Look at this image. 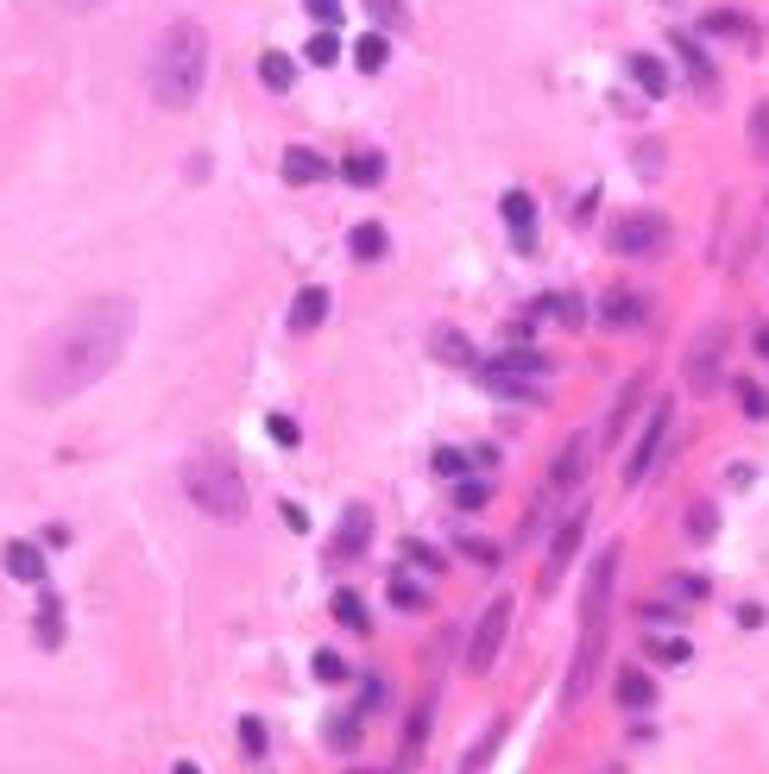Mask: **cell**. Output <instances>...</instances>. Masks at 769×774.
Listing matches in <instances>:
<instances>
[{"label": "cell", "mask_w": 769, "mask_h": 774, "mask_svg": "<svg viewBox=\"0 0 769 774\" xmlns=\"http://www.w3.org/2000/svg\"><path fill=\"white\" fill-rule=\"evenodd\" d=\"M127 340H133V303H127V296H95V303H82L70 322H58V328L39 340L32 366H26V397L39 409L82 397L89 385H101V378L120 366Z\"/></svg>", "instance_id": "cell-1"}, {"label": "cell", "mask_w": 769, "mask_h": 774, "mask_svg": "<svg viewBox=\"0 0 769 774\" xmlns=\"http://www.w3.org/2000/svg\"><path fill=\"white\" fill-rule=\"evenodd\" d=\"M202 82H209V32L196 20H171L152 39V58H145V89L159 108L183 114V108H196Z\"/></svg>", "instance_id": "cell-2"}, {"label": "cell", "mask_w": 769, "mask_h": 774, "mask_svg": "<svg viewBox=\"0 0 769 774\" xmlns=\"http://www.w3.org/2000/svg\"><path fill=\"white\" fill-rule=\"evenodd\" d=\"M625 561V548H606L587 573V592H580V649H574L568 668V705H580L593 686V668H599V649H606V618H611V573Z\"/></svg>", "instance_id": "cell-3"}, {"label": "cell", "mask_w": 769, "mask_h": 774, "mask_svg": "<svg viewBox=\"0 0 769 774\" xmlns=\"http://www.w3.org/2000/svg\"><path fill=\"white\" fill-rule=\"evenodd\" d=\"M183 498L196 503L209 523H246V479H240V466L215 447H196L190 460H183Z\"/></svg>", "instance_id": "cell-4"}, {"label": "cell", "mask_w": 769, "mask_h": 774, "mask_svg": "<svg viewBox=\"0 0 769 774\" xmlns=\"http://www.w3.org/2000/svg\"><path fill=\"white\" fill-rule=\"evenodd\" d=\"M662 246H669V221L650 214V208L625 214V221L611 227V252H618V258H656Z\"/></svg>", "instance_id": "cell-5"}, {"label": "cell", "mask_w": 769, "mask_h": 774, "mask_svg": "<svg viewBox=\"0 0 769 774\" xmlns=\"http://www.w3.org/2000/svg\"><path fill=\"white\" fill-rule=\"evenodd\" d=\"M512 611H517L512 599H493L486 611H479L474 636H467V668H474V674H486V668L498 661V649H505V630H512Z\"/></svg>", "instance_id": "cell-6"}, {"label": "cell", "mask_w": 769, "mask_h": 774, "mask_svg": "<svg viewBox=\"0 0 769 774\" xmlns=\"http://www.w3.org/2000/svg\"><path fill=\"white\" fill-rule=\"evenodd\" d=\"M669 435H675V416H669V404H656L650 409V428L637 435L631 460H625V485H644V479H650L656 460H662V447H669Z\"/></svg>", "instance_id": "cell-7"}, {"label": "cell", "mask_w": 769, "mask_h": 774, "mask_svg": "<svg viewBox=\"0 0 769 774\" xmlns=\"http://www.w3.org/2000/svg\"><path fill=\"white\" fill-rule=\"evenodd\" d=\"M726 322H707L700 328V340H694V353H688V385L694 390H719V359H726Z\"/></svg>", "instance_id": "cell-8"}, {"label": "cell", "mask_w": 769, "mask_h": 774, "mask_svg": "<svg viewBox=\"0 0 769 774\" xmlns=\"http://www.w3.org/2000/svg\"><path fill=\"white\" fill-rule=\"evenodd\" d=\"M366 548H373V510H366V503H347V517H341L335 542H328V561L347 567V561H360Z\"/></svg>", "instance_id": "cell-9"}, {"label": "cell", "mask_w": 769, "mask_h": 774, "mask_svg": "<svg viewBox=\"0 0 769 774\" xmlns=\"http://www.w3.org/2000/svg\"><path fill=\"white\" fill-rule=\"evenodd\" d=\"M479 378H549V359L536 347H512L498 359H479Z\"/></svg>", "instance_id": "cell-10"}, {"label": "cell", "mask_w": 769, "mask_h": 774, "mask_svg": "<svg viewBox=\"0 0 769 774\" xmlns=\"http://www.w3.org/2000/svg\"><path fill=\"white\" fill-rule=\"evenodd\" d=\"M580 536H587V510H574L568 523L555 529V542H549V567H543V585H555L561 573H568V561L580 554Z\"/></svg>", "instance_id": "cell-11"}, {"label": "cell", "mask_w": 769, "mask_h": 774, "mask_svg": "<svg viewBox=\"0 0 769 774\" xmlns=\"http://www.w3.org/2000/svg\"><path fill=\"white\" fill-rule=\"evenodd\" d=\"M625 70H631V82L644 89L650 101H662L675 89V77H669V63L662 58H650V51H637V58H625Z\"/></svg>", "instance_id": "cell-12"}, {"label": "cell", "mask_w": 769, "mask_h": 774, "mask_svg": "<svg viewBox=\"0 0 769 774\" xmlns=\"http://www.w3.org/2000/svg\"><path fill=\"white\" fill-rule=\"evenodd\" d=\"M328 176V157L310 152V145H291L284 152V183H296V190H310V183H322Z\"/></svg>", "instance_id": "cell-13"}, {"label": "cell", "mask_w": 769, "mask_h": 774, "mask_svg": "<svg viewBox=\"0 0 769 774\" xmlns=\"http://www.w3.org/2000/svg\"><path fill=\"white\" fill-rule=\"evenodd\" d=\"M0 567H7L13 580H26V585H44V554L32 542H7L0 548Z\"/></svg>", "instance_id": "cell-14"}, {"label": "cell", "mask_w": 769, "mask_h": 774, "mask_svg": "<svg viewBox=\"0 0 769 774\" xmlns=\"http://www.w3.org/2000/svg\"><path fill=\"white\" fill-rule=\"evenodd\" d=\"M498 214H505V227H512L517 246H530V240H536V202H530L524 190L505 195V202H498Z\"/></svg>", "instance_id": "cell-15"}, {"label": "cell", "mask_w": 769, "mask_h": 774, "mask_svg": "<svg viewBox=\"0 0 769 774\" xmlns=\"http://www.w3.org/2000/svg\"><path fill=\"white\" fill-rule=\"evenodd\" d=\"M618 705L625 712H650L656 705V680L644 668H618Z\"/></svg>", "instance_id": "cell-16"}, {"label": "cell", "mask_w": 769, "mask_h": 774, "mask_svg": "<svg viewBox=\"0 0 769 774\" xmlns=\"http://www.w3.org/2000/svg\"><path fill=\"white\" fill-rule=\"evenodd\" d=\"M675 58H681V70L694 77V89H700V95H712V58L688 39V32H675Z\"/></svg>", "instance_id": "cell-17"}, {"label": "cell", "mask_w": 769, "mask_h": 774, "mask_svg": "<svg viewBox=\"0 0 769 774\" xmlns=\"http://www.w3.org/2000/svg\"><path fill=\"white\" fill-rule=\"evenodd\" d=\"M322 322H328V291H296V303H291V328H296V334H316Z\"/></svg>", "instance_id": "cell-18"}, {"label": "cell", "mask_w": 769, "mask_h": 774, "mask_svg": "<svg viewBox=\"0 0 769 774\" xmlns=\"http://www.w3.org/2000/svg\"><path fill=\"white\" fill-rule=\"evenodd\" d=\"M385 246H392V240H385V227H378V221H360V227L347 233V252H354L360 265H373V258H385Z\"/></svg>", "instance_id": "cell-19"}, {"label": "cell", "mask_w": 769, "mask_h": 774, "mask_svg": "<svg viewBox=\"0 0 769 774\" xmlns=\"http://www.w3.org/2000/svg\"><path fill=\"white\" fill-rule=\"evenodd\" d=\"M341 176H347L354 190H373V183H385V157H378V152H354L347 164H341Z\"/></svg>", "instance_id": "cell-20"}, {"label": "cell", "mask_w": 769, "mask_h": 774, "mask_svg": "<svg viewBox=\"0 0 769 774\" xmlns=\"http://www.w3.org/2000/svg\"><path fill=\"white\" fill-rule=\"evenodd\" d=\"M259 82H265L272 95H284V89L296 82V63L284 58V51H265V58H259Z\"/></svg>", "instance_id": "cell-21"}, {"label": "cell", "mask_w": 769, "mask_h": 774, "mask_svg": "<svg viewBox=\"0 0 769 774\" xmlns=\"http://www.w3.org/2000/svg\"><path fill=\"white\" fill-rule=\"evenodd\" d=\"M574 479H587V441H568L555 460V491H568Z\"/></svg>", "instance_id": "cell-22"}, {"label": "cell", "mask_w": 769, "mask_h": 774, "mask_svg": "<svg viewBox=\"0 0 769 774\" xmlns=\"http://www.w3.org/2000/svg\"><path fill=\"white\" fill-rule=\"evenodd\" d=\"M39 642H44V649H58V642H63V604H58V592H39Z\"/></svg>", "instance_id": "cell-23"}, {"label": "cell", "mask_w": 769, "mask_h": 774, "mask_svg": "<svg viewBox=\"0 0 769 774\" xmlns=\"http://www.w3.org/2000/svg\"><path fill=\"white\" fill-rule=\"evenodd\" d=\"M354 63L366 70V77H378V70L392 63V44H385V32H366V39L354 44Z\"/></svg>", "instance_id": "cell-24"}, {"label": "cell", "mask_w": 769, "mask_h": 774, "mask_svg": "<svg viewBox=\"0 0 769 774\" xmlns=\"http://www.w3.org/2000/svg\"><path fill=\"white\" fill-rule=\"evenodd\" d=\"M328 611H335L354 636H366V630H373V618H366V599H360V592H335V604H328Z\"/></svg>", "instance_id": "cell-25"}, {"label": "cell", "mask_w": 769, "mask_h": 774, "mask_svg": "<svg viewBox=\"0 0 769 774\" xmlns=\"http://www.w3.org/2000/svg\"><path fill=\"white\" fill-rule=\"evenodd\" d=\"M310 668H316V680H328V686H341V680L354 674V668H347V655H335V649H316V655H310Z\"/></svg>", "instance_id": "cell-26"}, {"label": "cell", "mask_w": 769, "mask_h": 774, "mask_svg": "<svg viewBox=\"0 0 769 774\" xmlns=\"http://www.w3.org/2000/svg\"><path fill=\"white\" fill-rule=\"evenodd\" d=\"M536 309H543V315H555V322H561V328H580V322H587V309H580V303H574V296H543V303H536Z\"/></svg>", "instance_id": "cell-27"}, {"label": "cell", "mask_w": 769, "mask_h": 774, "mask_svg": "<svg viewBox=\"0 0 769 774\" xmlns=\"http://www.w3.org/2000/svg\"><path fill=\"white\" fill-rule=\"evenodd\" d=\"M606 322L611 328H637L644 322V303L637 296H606Z\"/></svg>", "instance_id": "cell-28"}, {"label": "cell", "mask_w": 769, "mask_h": 774, "mask_svg": "<svg viewBox=\"0 0 769 774\" xmlns=\"http://www.w3.org/2000/svg\"><path fill=\"white\" fill-rule=\"evenodd\" d=\"M366 13H373L385 32H404L411 26V13H404V0H366Z\"/></svg>", "instance_id": "cell-29"}, {"label": "cell", "mask_w": 769, "mask_h": 774, "mask_svg": "<svg viewBox=\"0 0 769 774\" xmlns=\"http://www.w3.org/2000/svg\"><path fill=\"white\" fill-rule=\"evenodd\" d=\"M435 353H442L448 366H474V353H467V340H461L454 328H435Z\"/></svg>", "instance_id": "cell-30"}, {"label": "cell", "mask_w": 769, "mask_h": 774, "mask_svg": "<svg viewBox=\"0 0 769 774\" xmlns=\"http://www.w3.org/2000/svg\"><path fill=\"white\" fill-rule=\"evenodd\" d=\"M498 743H505V724H493V731L479 736V750H467V762H461V774H479V768H486V755H493Z\"/></svg>", "instance_id": "cell-31"}, {"label": "cell", "mask_w": 769, "mask_h": 774, "mask_svg": "<svg viewBox=\"0 0 769 774\" xmlns=\"http://www.w3.org/2000/svg\"><path fill=\"white\" fill-rule=\"evenodd\" d=\"M303 58L316 63V70H328V63L341 58V39H335V32H316V39H310V51H303Z\"/></svg>", "instance_id": "cell-32"}, {"label": "cell", "mask_w": 769, "mask_h": 774, "mask_svg": "<svg viewBox=\"0 0 769 774\" xmlns=\"http://www.w3.org/2000/svg\"><path fill=\"white\" fill-rule=\"evenodd\" d=\"M650 655L656 661H675V668H681V661H694V649L681 636H650Z\"/></svg>", "instance_id": "cell-33"}, {"label": "cell", "mask_w": 769, "mask_h": 774, "mask_svg": "<svg viewBox=\"0 0 769 774\" xmlns=\"http://www.w3.org/2000/svg\"><path fill=\"white\" fill-rule=\"evenodd\" d=\"M712 529H719L712 503H694V510H688V536H694V542H712Z\"/></svg>", "instance_id": "cell-34"}, {"label": "cell", "mask_w": 769, "mask_h": 774, "mask_svg": "<svg viewBox=\"0 0 769 774\" xmlns=\"http://www.w3.org/2000/svg\"><path fill=\"white\" fill-rule=\"evenodd\" d=\"M738 404H745L750 422H763V416H769V397H763L757 385H750V378H738Z\"/></svg>", "instance_id": "cell-35"}, {"label": "cell", "mask_w": 769, "mask_h": 774, "mask_svg": "<svg viewBox=\"0 0 769 774\" xmlns=\"http://www.w3.org/2000/svg\"><path fill=\"white\" fill-rule=\"evenodd\" d=\"M303 7H310V20H316L322 32H335V26H341V13H347L341 0H303Z\"/></svg>", "instance_id": "cell-36"}, {"label": "cell", "mask_w": 769, "mask_h": 774, "mask_svg": "<svg viewBox=\"0 0 769 774\" xmlns=\"http://www.w3.org/2000/svg\"><path fill=\"white\" fill-rule=\"evenodd\" d=\"M467 454H461V447H442V454H435V472H442V479H461V472H467Z\"/></svg>", "instance_id": "cell-37"}, {"label": "cell", "mask_w": 769, "mask_h": 774, "mask_svg": "<svg viewBox=\"0 0 769 774\" xmlns=\"http://www.w3.org/2000/svg\"><path fill=\"white\" fill-rule=\"evenodd\" d=\"M486 498H493V485H486V479H467L461 491H454V503H461V510H479Z\"/></svg>", "instance_id": "cell-38"}, {"label": "cell", "mask_w": 769, "mask_h": 774, "mask_svg": "<svg viewBox=\"0 0 769 774\" xmlns=\"http://www.w3.org/2000/svg\"><path fill=\"white\" fill-rule=\"evenodd\" d=\"M750 145L769 157V101H757V114H750Z\"/></svg>", "instance_id": "cell-39"}, {"label": "cell", "mask_w": 769, "mask_h": 774, "mask_svg": "<svg viewBox=\"0 0 769 774\" xmlns=\"http://www.w3.org/2000/svg\"><path fill=\"white\" fill-rule=\"evenodd\" d=\"M354 736H360V717H335V724H328V743H335V750H354Z\"/></svg>", "instance_id": "cell-40"}, {"label": "cell", "mask_w": 769, "mask_h": 774, "mask_svg": "<svg viewBox=\"0 0 769 774\" xmlns=\"http://www.w3.org/2000/svg\"><path fill=\"white\" fill-rule=\"evenodd\" d=\"M240 743H246V755H265V724L259 717H240Z\"/></svg>", "instance_id": "cell-41"}, {"label": "cell", "mask_w": 769, "mask_h": 774, "mask_svg": "<svg viewBox=\"0 0 769 774\" xmlns=\"http://www.w3.org/2000/svg\"><path fill=\"white\" fill-rule=\"evenodd\" d=\"M392 604H397V611H416V604H423V592H416L411 580H392Z\"/></svg>", "instance_id": "cell-42"}, {"label": "cell", "mask_w": 769, "mask_h": 774, "mask_svg": "<svg viewBox=\"0 0 769 774\" xmlns=\"http://www.w3.org/2000/svg\"><path fill=\"white\" fill-rule=\"evenodd\" d=\"M265 428H272V441H277V447H296V422H291V416H272Z\"/></svg>", "instance_id": "cell-43"}, {"label": "cell", "mask_w": 769, "mask_h": 774, "mask_svg": "<svg viewBox=\"0 0 769 774\" xmlns=\"http://www.w3.org/2000/svg\"><path fill=\"white\" fill-rule=\"evenodd\" d=\"M378 705H385V680H366V693H360V717L378 712Z\"/></svg>", "instance_id": "cell-44"}, {"label": "cell", "mask_w": 769, "mask_h": 774, "mask_svg": "<svg viewBox=\"0 0 769 774\" xmlns=\"http://www.w3.org/2000/svg\"><path fill=\"white\" fill-rule=\"evenodd\" d=\"M461 554H467V561H474V567H493V548H486V542H467V548H461Z\"/></svg>", "instance_id": "cell-45"}, {"label": "cell", "mask_w": 769, "mask_h": 774, "mask_svg": "<svg viewBox=\"0 0 769 774\" xmlns=\"http://www.w3.org/2000/svg\"><path fill=\"white\" fill-rule=\"evenodd\" d=\"M70 13H95V7H108V0H63Z\"/></svg>", "instance_id": "cell-46"}, {"label": "cell", "mask_w": 769, "mask_h": 774, "mask_svg": "<svg viewBox=\"0 0 769 774\" xmlns=\"http://www.w3.org/2000/svg\"><path fill=\"white\" fill-rule=\"evenodd\" d=\"M757 359H769V328H757Z\"/></svg>", "instance_id": "cell-47"}, {"label": "cell", "mask_w": 769, "mask_h": 774, "mask_svg": "<svg viewBox=\"0 0 769 774\" xmlns=\"http://www.w3.org/2000/svg\"><path fill=\"white\" fill-rule=\"evenodd\" d=\"M171 774H196V762H171Z\"/></svg>", "instance_id": "cell-48"}]
</instances>
